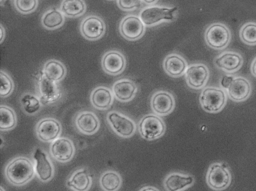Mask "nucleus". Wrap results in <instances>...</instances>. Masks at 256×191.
<instances>
[{
    "mask_svg": "<svg viewBox=\"0 0 256 191\" xmlns=\"http://www.w3.org/2000/svg\"><path fill=\"white\" fill-rule=\"evenodd\" d=\"M34 174L32 162L27 158L20 157L14 158L7 166L6 175L12 184L20 186L30 180Z\"/></svg>",
    "mask_w": 256,
    "mask_h": 191,
    "instance_id": "obj_1",
    "label": "nucleus"
},
{
    "mask_svg": "<svg viewBox=\"0 0 256 191\" xmlns=\"http://www.w3.org/2000/svg\"><path fill=\"white\" fill-rule=\"evenodd\" d=\"M177 9L176 6H150L142 10L139 17L145 26H150L163 21L173 20Z\"/></svg>",
    "mask_w": 256,
    "mask_h": 191,
    "instance_id": "obj_2",
    "label": "nucleus"
},
{
    "mask_svg": "<svg viewBox=\"0 0 256 191\" xmlns=\"http://www.w3.org/2000/svg\"><path fill=\"white\" fill-rule=\"evenodd\" d=\"M138 132L144 138L152 140L159 138L164 133L166 126L158 115L150 114L144 116L138 124Z\"/></svg>",
    "mask_w": 256,
    "mask_h": 191,
    "instance_id": "obj_3",
    "label": "nucleus"
},
{
    "mask_svg": "<svg viewBox=\"0 0 256 191\" xmlns=\"http://www.w3.org/2000/svg\"><path fill=\"white\" fill-rule=\"evenodd\" d=\"M226 100L224 92L214 86L204 88L200 96L201 106L208 112H216L220 110L225 105Z\"/></svg>",
    "mask_w": 256,
    "mask_h": 191,
    "instance_id": "obj_4",
    "label": "nucleus"
},
{
    "mask_svg": "<svg viewBox=\"0 0 256 191\" xmlns=\"http://www.w3.org/2000/svg\"><path fill=\"white\" fill-rule=\"evenodd\" d=\"M204 38L207 44L214 49H222L228 44L230 33L228 28L220 23L210 25L206 30Z\"/></svg>",
    "mask_w": 256,
    "mask_h": 191,
    "instance_id": "obj_5",
    "label": "nucleus"
},
{
    "mask_svg": "<svg viewBox=\"0 0 256 191\" xmlns=\"http://www.w3.org/2000/svg\"><path fill=\"white\" fill-rule=\"evenodd\" d=\"M206 182L208 186L216 190L227 188L231 180L228 169L222 164L215 162L209 167L206 174Z\"/></svg>",
    "mask_w": 256,
    "mask_h": 191,
    "instance_id": "obj_6",
    "label": "nucleus"
},
{
    "mask_svg": "<svg viewBox=\"0 0 256 191\" xmlns=\"http://www.w3.org/2000/svg\"><path fill=\"white\" fill-rule=\"evenodd\" d=\"M107 118L112 128L118 136L127 138L132 136L135 132L136 124L127 116L112 111L108 114Z\"/></svg>",
    "mask_w": 256,
    "mask_h": 191,
    "instance_id": "obj_7",
    "label": "nucleus"
},
{
    "mask_svg": "<svg viewBox=\"0 0 256 191\" xmlns=\"http://www.w3.org/2000/svg\"><path fill=\"white\" fill-rule=\"evenodd\" d=\"M119 30L120 34L126 39L135 40L143 36L145 26L140 17L135 15H128L121 20Z\"/></svg>",
    "mask_w": 256,
    "mask_h": 191,
    "instance_id": "obj_8",
    "label": "nucleus"
},
{
    "mask_svg": "<svg viewBox=\"0 0 256 191\" xmlns=\"http://www.w3.org/2000/svg\"><path fill=\"white\" fill-rule=\"evenodd\" d=\"M184 74L188 86L197 90L203 88L206 84L209 77V70L204 64L198 63L188 66Z\"/></svg>",
    "mask_w": 256,
    "mask_h": 191,
    "instance_id": "obj_9",
    "label": "nucleus"
},
{
    "mask_svg": "<svg viewBox=\"0 0 256 191\" xmlns=\"http://www.w3.org/2000/svg\"><path fill=\"white\" fill-rule=\"evenodd\" d=\"M152 110L160 116H166L171 112L175 106L173 96L165 90L155 92L150 100Z\"/></svg>",
    "mask_w": 256,
    "mask_h": 191,
    "instance_id": "obj_10",
    "label": "nucleus"
},
{
    "mask_svg": "<svg viewBox=\"0 0 256 191\" xmlns=\"http://www.w3.org/2000/svg\"><path fill=\"white\" fill-rule=\"evenodd\" d=\"M102 66L106 72L115 76L120 74L124 70L126 66V60L120 52L112 50L104 55Z\"/></svg>",
    "mask_w": 256,
    "mask_h": 191,
    "instance_id": "obj_11",
    "label": "nucleus"
},
{
    "mask_svg": "<svg viewBox=\"0 0 256 191\" xmlns=\"http://www.w3.org/2000/svg\"><path fill=\"white\" fill-rule=\"evenodd\" d=\"M106 26L104 21L99 17L90 16L86 18L80 25L82 36L90 40H96L104 34Z\"/></svg>",
    "mask_w": 256,
    "mask_h": 191,
    "instance_id": "obj_12",
    "label": "nucleus"
},
{
    "mask_svg": "<svg viewBox=\"0 0 256 191\" xmlns=\"http://www.w3.org/2000/svg\"><path fill=\"white\" fill-rule=\"evenodd\" d=\"M194 182V178L190 174L173 172L165 178L164 185L167 191H182L190 186Z\"/></svg>",
    "mask_w": 256,
    "mask_h": 191,
    "instance_id": "obj_13",
    "label": "nucleus"
},
{
    "mask_svg": "<svg viewBox=\"0 0 256 191\" xmlns=\"http://www.w3.org/2000/svg\"><path fill=\"white\" fill-rule=\"evenodd\" d=\"M112 89L113 94L118 100L122 102H127L134 97L138 88L132 80L123 78L116 82Z\"/></svg>",
    "mask_w": 256,
    "mask_h": 191,
    "instance_id": "obj_14",
    "label": "nucleus"
},
{
    "mask_svg": "<svg viewBox=\"0 0 256 191\" xmlns=\"http://www.w3.org/2000/svg\"><path fill=\"white\" fill-rule=\"evenodd\" d=\"M188 66L185 59L175 53L168 54L163 62V68L165 72L174 78L179 77L184 74Z\"/></svg>",
    "mask_w": 256,
    "mask_h": 191,
    "instance_id": "obj_15",
    "label": "nucleus"
},
{
    "mask_svg": "<svg viewBox=\"0 0 256 191\" xmlns=\"http://www.w3.org/2000/svg\"><path fill=\"white\" fill-rule=\"evenodd\" d=\"M38 91L43 104H49L58 100L61 91L56 82L47 79L44 76L38 82Z\"/></svg>",
    "mask_w": 256,
    "mask_h": 191,
    "instance_id": "obj_16",
    "label": "nucleus"
},
{
    "mask_svg": "<svg viewBox=\"0 0 256 191\" xmlns=\"http://www.w3.org/2000/svg\"><path fill=\"white\" fill-rule=\"evenodd\" d=\"M36 131L41 140L50 142L58 137L60 132V125L54 118H45L39 122Z\"/></svg>",
    "mask_w": 256,
    "mask_h": 191,
    "instance_id": "obj_17",
    "label": "nucleus"
},
{
    "mask_svg": "<svg viewBox=\"0 0 256 191\" xmlns=\"http://www.w3.org/2000/svg\"><path fill=\"white\" fill-rule=\"evenodd\" d=\"M250 91V82L243 77L234 78L228 88L229 97L236 102L246 100L249 96Z\"/></svg>",
    "mask_w": 256,
    "mask_h": 191,
    "instance_id": "obj_18",
    "label": "nucleus"
},
{
    "mask_svg": "<svg viewBox=\"0 0 256 191\" xmlns=\"http://www.w3.org/2000/svg\"><path fill=\"white\" fill-rule=\"evenodd\" d=\"M50 151L52 156L56 160L60 162H66L72 156L74 146L68 139L58 138L52 144Z\"/></svg>",
    "mask_w": 256,
    "mask_h": 191,
    "instance_id": "obj_19",
    "label": "nucleus"
},
{
    "mask_svg": "<svg viewBox=\"0 0 256 191\" xmlns=\"http://www.w3.org/2000/svg\"><path fill=\"white\" fill-rule=\"evenodd\" d=\"M242 59L241 56L236 52H226L216 58L214 60L216 66L227 72H234L242 66Z\"/></svg>",
    "mask_w": 256,
    "mask_h": 191,
    "instance_id": "obj_20",
    "label": "nucleus"
},
{
    "mask_svg": "<svg viewBox=\"0 0 256 191\" xmlns=\"http://www.w3.org/2000/svg\"><path fill=\"white\" fill-rule=\"evenodd\" d=\"M34 158L36 162V170L38 178L42 181L50 180L52 176L53 168L46 153L40 148H36Z\"/></svg>",
    "mask_w": 256,
    "mask_h": 191,
    "instance_id": "obj_21",
    "label": "nucleus"
},
{
    "mask_svg": "<svg viewBox=\"0 0 256 191\" xmlns=\"http://www.w3.org/2000/svg\"><path fill=\"white\" fill-rule=\"evenodd\" d=\"M91 100L96 108L101 110L107 109L112 103L113 94L109 88L98 86L92 92Z\"/></svg>",
    "mask_w": 256,
    "mask_h": 191,
    "instance_id": "obj_22",
    "label": "nucleus"
},
{
    "mask_svg": "<svg viewBox=\"0 0 256 191\" xmlns=\"http://www.w3.org/2000/svg\"><path fill=\"white\" fill-rule=\"evenodd\" d=\"M66 70L59 61L52 60L46 62L43 68V76L50 80L58 82L64 76Z\"/></svg>",
    "mask_w": 256,
    "mask_h": 191,
    "instance_id": "obj_23",
    "label": "nucleus"
},
{
    "mask_svg": "<svg viewBox=\"0 0 256 191\" xmlns=\"http://www.w3.org/2000/svg\"><path fill=\"white\" fill-rule=\"evenodd\" d=\"M76 122L78 128L82 132L88 134L94 132L98 126V118L94 114L90 112L80 114Z\"/></svg>",
    "mask_w": 256,
    "mask_h": 191,
    "instance_id": "obj_24",
    "label": "nucleus"
},
{
    "mask_svg": "<svg viewBox=\"0 0 256 191\" xmlns=\"http://www.w3.org/2000/svg\"><path fill=\"white\" fill-rule=\"evenodd\" d=\"M63 14L59 10L52 9L46 12L42 16V23L48 29H54L60 26L64 22Z\"/></svg>",
    "mask_w": 256,
    "mask_h": 191,
    "instance_id": "obj_25",
    "label": "nucleus"
},
{
    "mask_svg": "<svg viewBox=\"0 0 256 191\" xmlns=\"http://www.w3.org/2000/svg\"><path fill=\"white\" fill-rule=\"evenodd\" d=\"M61 10L66 16L76 17L85 12L86 4L81 0H65L62 3Z\"/></svg>",
    "mask_w": 256,
    "mask_h": 191,
    "instance_id": "obj_26",
    "label": "nucleus"
},
{
    "mask_svg": "<svg viewBox=\"0 0 256 191\" xmlns=\"http://www.w3.org/2000/svg\"><path fill=\"white\" fill-rule=\"evenodd\" d=\"M90 181L88 174L85 170L75 173L67 182V185L76 191H86L90 184Z\"/></svg>",
    "mask_w": 256,
    "mask_h": 191,
    "instance_id": "obj_27",
    "label": "nucleus"
},
{
    "mask_svg": "<svg viewBox=\"0 0 256 191\" xmlns=\"http://www.w3.org/2000/svg\"><path fill=\"white\" fill-rule=\"evenodd\" d=\"M100 182L104 190L116 191L120 186L122 178L116 172L108 171L102 174Z\"/></svg>",
    "mask_w": 256,
    "mask_h": 191,
    "instance_id": "obj_28",
    "label": "nucleus"
},
{
    "mask_svg": "<svg viewBox=\"0 0 256 191\" xmlns=\"http://www.w3.org/2000/svg\"><path fill=\"white\" fill-rule=\"evenodd\" d=\"M1 130H8L12 128L16 124V117L14 112L7 106L0 107Z\"/></svg>",
    "mask_w": 256,
    "mask_h": 191,
    "instance_id": "obj_29",
    "label": "nucleus"
},
{
    "mask_svg": "<svg viewBox=\"0 0 256 191\" xmlns=\"http://www.w3.org/2000/svg\"><path fill=\"white\" fill-rule=\"evenodd\" d=\"M20 102L23 110L28 114H34L40 108L41 104L39 99L30 94H24L22 97Z\"/></svg>",
    "mask_w": 256,
    "mask_h": 191,
    "instance_id": "obj_30",
    "label": "nucleus"
},
{
    "mask_svg": "<svg viewBox=\"0 0 256 191\" xmlns=\"http://www.w3.org/2000/svg\"><path fill=\"white\" fill-rule=\"evenodd\" d=\"M240 34V38L245 44H256V23L250 22L246 24L241 28Z\"/></svg>",
    "mask_w": 256,
    "mask_h": 191,
    "instance_id": "obj_31",
    "label": "nucleus"
},
{
    "mask_svg": "<svg viewBox=\"0 0 256 191\" xmlns=\"http://www.w3.org/2000/svg\"><path fill=\"white\" fill-rule=\"evenodd\" d=\"M0 96L6 97L8 96L14 88V83L12 79L4 72H0Z\"/></svg>",
    "mask_w": 256,
    "mask_h": 191,
    "instance_id": "obj_32",
    "label": "nucleus"
},
{
    "mask_svg": "<svg viewBox=\"0 0 256 191\" xmlns=\"http://www.w3.org/2000/svg\"><path fill=\"white\" fill-rule=\"evenodd\" d=\"M16 8L20 12L27 14L34 10L36 8L38 1L36 0H14Z\"/></svg>",
    "mask_w": 256,
    "mask_h": 191,
    "instance_id": "obj_33",
    "label": "nucleus"
},
{
    "mask_svg": "<svg viewBox=\"0 0 256 191\" xmlns=\"http://www.w3.org/2000/svg\"><path fill=\"white\" fill-rule=\"evenodd\" d=\"M117 4L119 8L124 10H132L138 8L140 6L142 0H117Z\"/></svg>",
    "mask_w": 256,
    "mask_h": 191,
    "instance_id": "obj_34",
    "label": "nucleus"
},
{
    "mask_svg": "<svg viewBox=\"0 0 256 191\" xmlns=\"http://www.w3.org/2000/svg\"><path fill=\"white\" fill-rule=\"evenodd\" d=\"M234 79L233 76L225 75L222 78L220 84L222 86L225 88H228Z\"/></svg>",
    "mask_w": 256,
    "mask_h": 191,
    "instance_id": "obj_35",
    "label": "nucleus"
},
{
    "mask_svg": "<svg viewBox=\"0 0 256 191\" xmlns=\"http://www.w3.org/2000/svg\"><path fill=\"white\" fill-rule=\"evenodd\" d=\"M251 72L252 74L256 77V58L254 60L252 63Z\"/></svg>",
    "mask_w": 256,
    "mask_h": 191,
    "instance_id": "obj_36",
    "label": "nucleus"
},
{
    "mask_svg": "<svg viewBox=\"0 0 256 191\" xmlns=\"http://www.w3.org/2000/svg\"><path fill=\"white\" fill-rule=\"evenodd\" d=\"M139 191H159L157 188L154 186H146L140 190Z\"/></svg>",
    "mask_w": 256,
    "mask_h": 191,
    "instance_id": "obj_37",
    "label": "nucleus"
},
{
    "mask_svg": "<svg viewBox=\"0 0 256 191\" xmlns=\"http://www.w3.org/2000/svg\"><path fill=\"white\" fill-rule=\"evenodd\" d=\"M0 42L2 43V40H4V38L5 36V31L4 29L3 28V26L0 24Z\"/></svg>",
    "mask_w": 256,
    "mask_h": 191,
    "instance_id": "obj_38",
    "label": "nucleus"
},
{
    "mask_svg": "<svg viewBox=\"0 0 256 191\" xmlns=\"http://www.w3.org/2000/svg\"><path fill=\"white\" fill-rule=\"evenodd\" d=\"M142 2H144L146 4H155L156 2H158V0H142Z\"/></svg>",
    "mask_w": 256,
    "mask_h": 191,
    "instance_id": "obj_39",
    "label": "nucleus"
},
{
    "mask_svg": "<svg viewBox=\"0 0 256 191\" xmlns=\"http://www.w3.org/2000/svg\"><path fill=\"white\" fill-rule=\"evenodd\" d=\"M0 191H4L3 189L2 188H0Z\"/></svg>",
    "mask_w": 256,
    "mask_h": 191,
    "instance_id": "obj_40",
    "label": "nucleus"
}]
</instances>
